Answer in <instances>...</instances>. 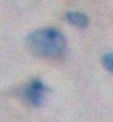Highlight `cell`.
<instances>
[{
	"label": "cell",
	"mask_w": 113,
	"mask_h": 122,
	"mask_svg": "<svg viewBox=\"0 0 113 122\" xmlns=\"http://www.w3.org/2000/svg\"><path fill=\"white\" fill-rule=\"evenodd\" d=\"M27 46L34 55L44 59H55L66 47L65 36L55 28H42L27 38Z\"/></svg>",
	"instance_id": "6da1fadb"
},
{
	"label": "cell",
	"mask_w": 113,
	"mask_h": 122,
	"mask_svg": "<svg viewBox=\"0 0 113 122\" xmlns=\"http://www.w3.org/2000/svg\"><path fill=\"white\" fill-rule=\"evenodd\" d=\"M48 90L44 87V85L40 81H34L31 85L28 86V89L26 90L24 97L30 103H32L34 106H39L43 103L44 97L47 94Z\"/></svg>",
	"instance_id": "7a4b0ae2"
},
{
	"label": "cell",
	"mask_w": 113,
	"mask_h": 122,
	"mask_svg": "<svg viewBox=\"0 0 113 122\" xmlns=\"http://www.w3.org/2000/svg\"><path fill=\"white\" fill-rule=\"evenodd\" d=\"M66 19H67L69 23L77 25V27H80V28L88 27V18L82 14H78V12H69V14L66 15Z\"/></svg>",
	"instance_id": "3957f363"
},
{
	"label": "cell",
	"mask_w": 113,
	"mask_h": 122,
	"mask_svg": "<svg viewBox=\"0 0 113 122\" xmlns=\"http://www.w3.org/2000/svg\"><path fill=\"white\" fill-rule=\"evenodd\" d=\"M102 65L105 66L109 72H112V54H108L102 58Z\"/></svg>",
	"instance_id": "277c9868"
}]
</instances>
